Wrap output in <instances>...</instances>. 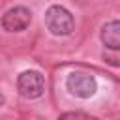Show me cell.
Masks as SVG:
<instances>
[{
  "instance_id": "obj_1",
  "label": "cell",
  "mask_w": 120,
  "mask_h": 120,
  "mask_svg": "<svg viewBox=\"0 0 120 120\" xmlns=\"http://www.w3.org/2000/svg\"><path fill=\"white\" fill-rule=\"evenodd\" d=\"M45 26L52 36H69L75 30V19L68 8L52 4L45 11Z\"/></svg>"
},
{
  "instance_id": "obj_2",
  "label": "cell",
  "mask_w": 120,
  "mask_h": 120,
  "mask_svg": "<svg viewBox=\"0 0 120 120\" xmlns=\"http://www.w3.org/2000/svg\"><path fill=\"white\" fill-rule=\"evenodd\" d=\"M66 88L71 96H75L79 99H88L98 92V81L92 73L73 71L66 79Z\"/></svg>"
},
{
  "instance_id": "obj_3",
  "label": "cell",
  "mask_w": 120,
  "mask_h": 120,
  "mask_svg": "<svg viewBox=\"0 0 120 120\" xmlns=\"http://www.w3.org/2000/svg\"><path fill=\"white\" fill-rule=\"evenodd\" d=\"M45 90V79L36 69H26L17 77V92L26 99H38L41 98Z\"/></svg>"
},
{
  "instance_id": "obj_4",
  "label": "cell",
  "mask_w": 120,
  "mask_h": 120,
  "mask_svg": "<svg viewBox=\"0 0 120 120\" xmlns=\"http://www.w3.org/2000/svg\"><path fill=\"white\" fill-rule=\"evenodd\" d=\"M32 13L24 6H13L2 15V28L6 32H22L30 26Z\"/></svg>"
},
{
  "instance_id": "obj_5",
  "label": "cell",
  "mask_w": 120,
  "mask_h": 120,
  "mask_svg": "<svg viewBox=\"0 0 120 120\" xmlns=\"http://www.w3.org/2000/svg\"><path fill=\"white\" fill-rule=\"evenodd\" d=\"M99 39L107 51H120V19L105 22L101 26Z\"/></svg>"
},
{
  "instance_id": "obj_6",
  "label": "cell",
  "mask_w": 120,
  "mask_h": 120,
  "mask_svg": "<svg viewBox=\"0 0 120 120\" xmlns=\"http://www.w3.org/2000/svg\"><path fill=\"white\" fill-rule=\"evenodd\" d=\"M103 62H107L109 66L120 68V51H107V52H103Z\"/></svg>"
},
{
  "instance_id": "obj_7",
  "label": "cell",
  "mask_w": 120,
  "mask_h": 120,
  "mask_svg": "<svg viewBox=\"0 0 120 120\" xmlns=\"http://www.w3.org/2000/svg\"><path fill=\"white\" fill-rule=\"evenodd\" d=\"M58 120H86L81 112H64L58 116Z\"/></svg>"
},
{
  "instance_id": "obj_8",
  "label": "cell",
  "mask_w": 120,
  "mask_h": 120,
  "mask_svg": "<svg viewBox=\"0 0 120 120\" xmlns=\"http://www.w3.org/2000/svg\"><path fill=\"white\" fill-rule=\"evenodd\" d=\"M6 103V98H4V94H0V107Z\"/></svg>"
}]
</instances>
